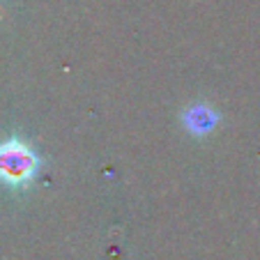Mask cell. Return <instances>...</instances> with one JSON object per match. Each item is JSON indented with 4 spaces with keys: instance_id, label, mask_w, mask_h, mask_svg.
I'll return each instance as SVG.
<instances>
[{
    "instance_id": "1",
    "label": "cell",
    "mask_w": 260,
    "mask_h": 260,
    "mask_svg": "<svg viewBox=\"0 0 260 260\" xmlns=\"http://www.w3.org/2000/svg\"><path fill=\"white\" fill-rule=\"evenodd\" d=\"M40 168V159L32 147L19 138H10L0 145V180L10 187H23L32 182Z\"/></svg>"
},
{
    "instance_id": "2",
    "label": "cell",
    "mask_w": 260,
    "mask_h": 260,
    "mask_svg": "<svg viewBox=\"0 0 260 260\" xmlns=\"http://www.w3.org/2000/svg\"><path fill=\"white\" fill-rule=\"evenodd\" d=\"M214 122H216V115L212 113V111H207V108H203V106L193 108V111L187 113V124L196 134H205Z\"/></svg>"
}]
</instances>
